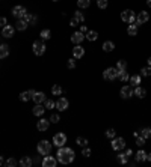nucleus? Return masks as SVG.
Segmentation results:
<instances>
[{
	"mask_svg": "<svg viewBox=\"0 0 151 167\" xmlns=\"http://www.w3.org/2000/svg\"><path fill=\"white\" fill-rule=\"evenodd\" d=\"M74 157L76 153L71 148H67V146H60L58 149V153H56V160L62 164H70L74 161Z\"/></svg>",
	"mask_w": 151,
	"mask_h": 167,
	"instance_id": "f257e3e1",
	"label": "nucleus"
},
{
	"mask_svg": "<svg viewBox=\"0 0 151 167\" xmlns=\"http://www.w3.org/2000/svg\"><path fill=\"white\" fill-rule=\"evenodd\" d=\"M118 74H119V71L116 69V66H115V68L110 66V68L104 69V72H103V79L107 80V81H113V80L118 79Z\"/></svg>",
	"mask_w": 151,
	"mask_h": 167,
	"instance_id": "f03ea898",
	"label": "nucleus"
},
{
	"mask_svg": "<svg viewBox=\"0 0 151 167\" xmlns=\"http://www.w3.org/2000/svg\"><path fill=\"white\" fill-rule=\"evenodd\" d=\"M121 20L124 23H129V24H133L136 23V14L132 11V9H125L121 12Z\"/></svg>",
	"mask_w": 151,
	"mask_h": 167,
	"instance_id": "7ed1b4c3",
	"label": "nucleus"
},
{
	"mask_svg": "<svg viewBox=\"0 0 151 167\" xmlns=\"http://www.w3.org/2000/svg\"><path fill=\"white\" fill-rule=\"evenodd\" d=\"M52 143L48 142V140H41L40 143H38V152L41 153V155H48L50 152H52Z\"/></svg>",
	"mask_w": 151,
	"mask_h": 167,
	"instance_id": "20e7f679",
	"label": "nucleus"
},
{
	"mask_svg": "<svg viewBox=\"0 0 151 167\" xmlns=\"http://www.w3.org/2000/svg\"><path fill=\"white\" fill-rule=\"evenodd\" d=\"M32 48H33V53L36 54V56H42L44 53H45V44H44V41H35L33 42V45H32Z\"/></svg>",
	"mask_w": 151,
	"mask_h": 167,
	"instance_id": "39448f33",
	"label": "nucleus"
},
{
	"mask_svg": "<svg viewBox=\"0 0 151 167\" xmlns=\"http://www.w3.org/2000/svg\"><path fill=\"white\" fill-rule=\"evenodd\" d=\"M65 143H67V136H65L64 133H58V134H55V137H53V146L60 148V146H64Z\"/></svg>",
	"mask_w": 151,
	"mask_h": 167,
	"instance_id": "423d86ee",
	"label": "nucleus"
},
{
	"mask_svg": "<svg viewBox=\"0 0 151 167\" xmlns=\"http://www.w3.org/2000/svg\"><path fill=\"white\" fill-rule=\"evenodd\" d=\"M26 14H27V9L24 8V6H20V5H18V6H14V8H12V15H14L15 18H18V20L23 18Z\"/></svg>",
	"mask_w": 151,
	"mask_h": 167,
	"instance_id": "0eeeda50",
	"label": "nucleus"
},
{
	"mask_svg": "<svg viewBox=\"0 0 151 167\" xmlns=\"http://www.w3.org/2000/svg\"><path fill=\"white\" fill-rule=\"evenodd\" d=\"M124 148H125V140L122 137H118V138L112 140V149L113 151H122Z\"/></svg>",
	"mask_w": 151,
	"mask_h": 167,
	"instance_id": "6e6552de",
	"label": "nucleus"
},
{
	"mask_svg": "<svg viewBox=\"0 0 151 167\" xmlns=\"http://www.w3.org/2000/svg\"><path fill=\"white\" fill-rule=\"evenodd\" d=\"M68 106H70V102H68V99L64 98V96H60V98L56 101V108H58L59 111H65V110L68 108Z\"/></svg>",
	"mask_w": 151,
	"mask_h": 167,
	"instance_id": "1a4fd4ad",
	"label": "nucleus"
},
{
	"mask_svg": "<svg viewBox=\"0 0 151 167\" xmlns=\"http://www.w3.org/2000/svg\"><path fill=\"white\" fill-rule=\"evenodd\" d=\"M148 20H150V15H148V12H147V11H141L139 14H137V17H136V26L145 24V23H147Z\"/></svg>",
	"mask_w": 151,
	"mask_h": 167,
	"instance_id": "9d476101",
	"label": "nucleus"
},
{
	"mask_svg": "<svg viewBox=\"0 0 151 167\" xmlns=\"http://www.w3.org/2000/svg\"><path fill=\"white\" fill-rule=\"evenodd\" d=\"M121 96L124 98V99H129V98H132L133 96V86H122L121 87Z\"/></svg>",
	"mask_w": 151,
	"mask_h": 167,
	"instance_id": "9b49d317",
	"label": "nucleus"
},
{
	"mask_svg": "<svg viewBox=\"0 0 151 167\" xmlns=\"http://www.w3.org/2000/svg\"><path fill=\"white\" fill-rule=\"evenodd\" d=\"M56 163H58V160H56L55 157H50V153H48V155H44V160H42L41 164H42L44 167H55Z\"/></svg>",
	"mask_w": 151,
	"mask_h": 167,
	"instance_id": "f8f14e48",
	"label": "nucleus"
},
{
	"mask_svg": "<svg viewBox=\"0 0 151 167\" xmlns=\"http://www.w3.org/2000/svg\"><path fill=\"white\" fill-rule=\"evenodd\" d=\"M73 56L74 59H80L85 56V48L80 45V44H76V47L73 48Z\"/></svg>",
	"mask_w": 151,
	"mask_h": 167,
	"instance_id": "ddd939ff",
	"label": "nucleus"
},
{
	"mask_svg": "<svg viewBox=\"0 0 151 167\" xmlns=\"http://www.w3.org/2000/svg\"><path fill=\"white\" fill-rule=\"evenodd\" d=\"M48 126H50V119H44V118H41L40 121H38V123H36V128L40 131H47Z\"/></svg>",
	"mask_w": 151,
	"mask_h": 167,
	"instance_id": "4468645a",
	"label": "nucleus"
},
{
	"mask_svg": "<svg viewBox=\"0 0 151 167\" xmlns=\"http://www.w3.org/2000/svg\"><path fill=\"white\" fill-rule=\"evenodd\" d=\"M133 96H137V98H145L147 96V89H144V87H141V86H136V87H133Z\"/></svg>",
	"mask_w": 151,
	"mask_h": 167,
	"instance_id": "2eb2a0df",
	"label": "nucleus"
},
{
	"mask_svg": "<svg viewBox=\"0 0 151 167\" xmlns=\"http://www.w3.org/2000/svg\"><path fill=\"white\" fill-rule=\"evenodd\" d=\"M83 39H85V33H82V32H76V33L71 35L73 44H80V42H83Z\"/></svg>",
	"mask_w": 151,
	"mask_h": 167,
	"instance_id": "dca6fc26",
	"label": "nucleus"
},
{
	"mask_svg": "<svg viewBox=\"0 0 151 167\" xmlns=\"http://www.w3.org/2000/svg\"><path fill=\"white\" fill-rule=\"evenodd\" d=\"M2 36H5V38H12V36H14V27H12V26H9V24H6L5 27L2 29Z\"/></svg>",
	"mask_w": 151,
	"mask_h": 167,
	"instance_id": "f3484780",
	"label": "nucleus"
},
{
	"mask_svg": "<svg viewBox=\"0 0 151 167\" xmlns=\"http://www.w3.org/2000/svg\"><path fill=\"white\" fill-rule=\"evenodd\" d=\"M32 99L35 101V104H42V102H44L47 98H45V93H44V92H36Z\"/></svg>",
	"mask_w": 151,
	"mask_h": 167,
	"instance_id": "a211bd4d",
	"label": "nucleus"
},
{
	"mask_svg": "<svg viewBox=\"0 0 151 167\" xmlns=\"http://www.w3.org/2000/svg\"><path fill=\"white\" fill-rule=\"evenodd\" d=\"M134 158H136V163H144V161H147V152L145 151H137L136 152V155H134Z\"/></svg>",
	"mask_w": 151,
	"mask_h": 167,
	"instance_id": "6ab92c4d",
	"label": "nucleus"
},
{
	"mask_svg": "<svg viewBox=\"0 0 151 167\" xmlns=\"http://www.w3.org/2000/svg\"><path fill=\"white\" fill-rule=\"evenodd\" d=\"M141 79H142V77H141V75H137V74L132 75L130 79H129V81H130V86H133V87L139 86V84H141Z\"/></svg>",
	"mask_w": 151,
	"mask_h": 167,
	"instance_id": "aec40b11",
	"label": "nucleus"
},
{
	"mask_svg": "<svg viewBox=\"0 0 151 167\" xmlns=\"http://www.w3.org/2000/svg\"><path fill=\"white\" fill-rule=\"evenodd\" d=\"M27 24H29L27 21H24L23 18H20V20L15 23V29L20 30V32H23V30H26V29H27Z\"/></svg>",
	"mask_w": 151,
	"mask_h": 167,
	"instance_id": "412c9836",
	"label": "nucleus"
},
{
	"mask_svg": "<svg viewBox=\"0 0 151 167\" xmlns=\"http://www.w3.org/2000/svg\"><path fill=\"white\" fill-rule=\"evenodd\" d=\"M44 111H45V107L41 106V104H36V106L33 107V110H32V113L35 114V116H42Z\"/></svg>",
	"mask_w": 151,
	"mask_h": 167,
	"instance_id": "4be33fe9",
	"label": "nucleus"
},
{
	"mask_svg": "<svg viewBox=\"0 0 151 167\" xmlns=\"http://www.w3.org/2000/svg\"><path fill=\"white\" fill-rule=\"evenodd\" d=\"M9 56V45L3 44V45H0V59H5Z\"/></svg>",
	"mask_w": 151,
	"mask_h": 167,
	"instance_id": "5701e85b",
	"label": "nucleus"
},
{
	"mask_svg": "<svg viewBox=\"0 0 151 167\" xmlns=\"http://www.w3.org/2000/svg\"><path fill=\"white\" fill-rule=\"evenodd\" d=\"M85 38H88V41L94 42V41H97V38H98V33H97L95 30H89V32H86Z\"/></svg>",
	"mask_w": 151,
	"mask_h": 167,
	"instance_id": "b1692460",
	"label": "nucleus"
},
{
	"mask_svg": "<svg viewBox=\"0 0 151 167\" xmlns=\"http://www.w3.org/2000/svg\"><path fill=\"white\" fill-rule=\"evenodd\" d=\"M32 164H33V161H32L30 157H23V158L20 160V166H21V167H30Z\"/></svg>",
	"mask_w": 151,
	"mask_h": 167,
	"instance_id": "393cba45",
	"label": "nucleus"
},
{
	"mask_svg": "<svg viewBox=\"0 0 151 167\" xmlns=\"http://www.w3.org/2000/svg\"><path fill=\"white\" fill-rule=\"evenodd\" d=\"M103 50L107 51V53H109V51H113V50H115V44H113L112 41H106L103 44Z\"/></svg>",
	"mask_w": 151,
	"mask_h": 167,
	"instance_id": "a878e982",
	"label": "nucleus"
},
{
	"mask_svg": "<svg viewBox=\"0 0 151 167\" xmlns=\"http://www.w3.org/2000/svg\"><path fill=\"white\" fill-rule=\"evenodd\" d=\"M127 33L130 36H136L137 35V26L136 24H130L129 27H127Z\"/></svg>",
	"mask_w": 151,
	"mask_h": 167,
	"instance_id": "bb28decb",
	"label": "nucleus"
},
{
	"mask_svg": "<svg viewBox=\"0 0 151 167\" xmlns=\"http://www.w3.org/2000/svg\"><path fill=\"white\" fill-rule=\"evenodd\" d=\"M139 134L147 140V138H151V128H142V130L139 131Z\"/></svg>",
	"mask_w": 151,
	"mask_h": 167,
	"instance_id": "cd10ccee",
	"label": "nucleus"
},
{
	"mask_svg": "<svg viewBox=\"0 0 151 167\" xmlns=\"http://www.w3.org/2000/svg\"><path fill=\"white\" fill-rule=\"evenodd\" d=\"M118 79L122 81V83H125V81H129V79H130V75L125 72V71H119V74H118Z\"/></svg>",
	"mask_w": 151,
	"mask_h": 167,
	"instance_id": "c85d7f7f",
	"label": "nucleus"
},
{
	"mask_svg": "<svg viewBox=\"0 0 151 167\" xmlns=\"http://www.w3.org/2000/svg\"><path fill=\"white\" fill-rule=\"evenodd\" d=\"M91 5V0H77V6L80 9H85V8H89Z\"/></svg>",
	"mask_w": 151,
	"mask_h": 167,
	"instance_id": "c756f323",
	"label": "nucleus"
},
{
	"mask_svg": "<svg viewBox=\"0 0 151 167\" xmlns=\"http://www.w3.org/2000/svg\"><path fill=\"white\" fill-rule=\"evenodd\" d=\"M52 93H53L55 96H60V95H62V87H60L59 84H55V86L52 87Z\"/></svg>",
	"mask_w": 151,
	"mask_h": 167,
	"instance_id": "7c9ffc66",
	"label": "nucleus"
},
{
	"mask_svg": "<svg viewBox=\"0 0 151 167\" xmlns=\"http://www.w3.org/2000/svg\"><path fill=\"white\" fill-rule=\"evenodd\" d=\"M125 68H127V62H125L124 59L116 62V69L118 71H125Z\"/></svg>",
	"mask_w": 151,
	"mask_h": 167,
	"instance_id": "2f4dec72",
	"label": "nucleus"
},
{
	"mask_svg": "<svg viewBox=\"0 0 151 167\" xmlns=\"http://www.w3.org/2000/svg\"><path fill=\"white\" fill-rule=\"evenodd\" d=\"M50 38H52V32H50L48 29H44L41 32V39L42 41H47V39H50Z\"/></svg>",
	"mask_w": 151,
	"mask_h": 167,
	"instance_id": "473e14b6",
	"label": "nucleus"
},
{
	"mask_svg": "<svg viewBox=\"0 0 151 167\" xmlns=\"http://www.w3.org/2000/svg\"><path fill=\"white\" fill-rule=\"evenodd\" d=\"M20 99H21L23 102H27L29 99H32V95L29 93V91H27V92H21V93H20Z\"/></svg>",
	"mask_w": 151,
	"mask_h": 167,
	"instance_id": "72a5a7b5",
	"label": "nucleus"
},
{
	"mask_svg": "<svg viewBox=\"0 0 151 167\" xmlns=\"http://www.w3.org/2000/svg\"><path fill=\"white\" fill-rule=\"evenodd\" d=\"M76 143H77L79 146H82V148H85V146H88V138H85V137H77V138H76Z\"/></svg>",
	"mask_w": 151,
	"mask_h": 167,
	"instance_id": "f704fd0d",
	"label": "nucleus"
},
{
	"mask_svg": "<svg viewBox=\"0 0 151 167\" xmlns=\"http://www.w3.org/2000/svg\"><path fill=\"white\" fill-rule=\"evenodd\" d=\"M74 18L77 20L79 23H83V21H85V15H83V12H80V11H76V12H74Z\"/></svg>",
	"mask_w": 151,
	"mask_h": 167,
	"instance_id": "c9c22d12",
	"label": "nucleus"
},
{
	"mask_svg": "<svg viewBox=\"0 0 151 167\" xmlns=\"http://www.w3.org/2000/svg\"><path fill=\"white\" fill-rule=\"evenodd\" d=\"M44 107L48 108V110H52L53 107H56V102L52 101V99H45V101H44Z\"/></svg>",
	"mask_w": 151,
	"mask_h": 167,
	"instance_id": "e433bc0d",
	"label": "nucleus"
},
{
	"mask_svg": "<svg viewBox=\"0 0 151 167\" xmlns=\"http://www.w3.org/2000/svg\"><path fill=\"white\" fill-rule=\"evenodd\" d=\"M134 138H136V145H137V146H141V148H142V146L145 145V138H144V137H142L141 134L134 136Z\"/></svg>",
	"mask_w": 151,
	"mask_h": 167,
	"instance_id": "4c0bfd02",
	"label": "nucleus"
},
{
	"mask_svg": "<svg viewBox=\"0 0 151 167\" xmlns=\"http://www.w3.org/2000/svg\"><path fill=\"white\" fill-rule=\"evenodd\" d=\"M118 161L121 164H127L129 163V157L125 155V153H119V155H118Z\"/></svg>",
	"mask_w": 151,
	"mask_h": 167,
	"instance_id": "58836bf2",
	"label": "nucleus"
},
{
	"mask_svg": "<svg viewBox=\"0 0 151 167\" xmlns=\"http://www.w3.org/2000/svg\"><path fill=\"white\" fill-rule=\"evenodd\" d=\"M148 75H151V68L150 66H144L141 69V77H148Z\"/></svg>",
	"mask_w": 151,
	"mask_h": 167,
	"instance_id": "ea45409f",
	"label": "nucleus"
},
{
	"mask_svg": "<svg viewBox=\"0 0 151 167\" xmlns=\"http://www.w3.org/2000/svg\"><path fill=\"white\" fill-rule=\"evenodd\" d=\"M107 5H109L107 0H97V6H98L100 9H106Z\"/></svg>",
	"mask_w": 151,
	"mask_h": 167,
	"instance_id": "a19ab883",
	"label": "nucleus"
},
{
	"mask_svg": "<svg viewBox=\"0 0 151 167\" xmlns=\"http://www.w3.org/2000/svg\"><path fill=\"white\" fill-rule=\"evenodd\" d=\"M5 166H8V167H14V166H17V160L15 158H8L6 161H5Z\"/></svg>",
	"mask_w": 151,
	"mask_h": 167,
	"instance_id": "79ce46f5",
	"label": "nucleus"
},
{
	"mask_svg": "<svg viewBox=\"0 0 151 167\" xmlns=\"http://www.w3.org/2000/svg\"><path fill=\"white\" fill-rule=\"evenodd\" d=\"M50 121H52V123H58V122L60 121L59 114H58V113H52V116H50Z\"/></svg>",
	"mask_w": 151,
	"mask_h": 167,
	"instance_id": "37998d69",
	"label": "nucleus"
},
{
	"mask_svg": "<svg viewBox=\"0 0 151 167\" xmlns=\"http://www.w3.org/2000/svg\"><path fill=\"white\" fill-rule=\"evenodd\" d=\"M106 137L107 138H113L115 137V130H113V128H109V130L106 131Z\"/></svg>",
	"mask_w": 151,
	"mask_h": 167,
	"instance_id": "c03bdc74",
	"label": "nucleus"
},
{
	"mask_svg": "<svg viewBox=\"0 0 151 167\" xmlns=\"http://www.w3.org/2000/svg\"><path fill=\"white\" fill-rule=\"evenodd\" d=\"M82 155H83V157H86V158H88V157H91V149L85 146V148H83V151H82Z\"/></svg>",
	"mask_w": 151,
	"mask_h": 167,
	"instance_id": "a18cd8bd",
	"label": "nucleus"
},
{
	"mask_svg": "<svg viewBox=\"0 0 151 167\" xmlns=\"http://www.w3.org/2000/svg\"><path fill=\"white\" fill-rule=\"evenodd\" d=\"M67 66H68L70 69H74V68H76V59H70L68 63H67Z\"/></svg>",
	"mask_w": 151,
	"mask_h": 167,
	"instance_id": "49530a36",
	"label": "nucleus"
},
{
	"mask_svg": "<svg viewBox=\"0 0 151 167\" xmlns=\"http://www.w3.org/2000/svg\"><path fill=\"white\" fill-rule=\"evenodd\" d=\"M36 23H38V17H36V15H33V14H30V20H29V24L35 26Z\"/></svg>",
	"mask_w": 151,
	"mask_h": 167,
	"instance_id": "de8ad7c7",
	"label": "nucleus"
},
{
	"mask_svg": "<svg viewBox=\"0 0 151 167\" xmlns=\"http://www.w3.org/2000/svg\"><path fill=\"white\" fill-rule=\"evenodd\" d=\"M6 23H8V20L5 18V17H0V27H5V26H6Z\"/></svg>",
	"mask_w": 151,
	"mask_h": 167,
	"instance_id": "09e8293b",
	"label": "nucleus"
},
{
	"mask_svg": "<svg viewBox=\"0 0 151 167\" xmlns=\"http://www.w3.org/2000/svg\"><path fill=\"white\" fill-rule=\"evenodd\" d=\"M70 26H73V27H76V26H79V21L76 20V18H73V20L70 21Z\"/></svg>",
	"mask_w": 151,
	"mask_h": 167,
	"instance_id": "8fccbe9b",
	"label": "nucleus"
},
{
	"mask_svg": "<svg viewBox=\"0 0 151 167\" xmlns=\"http://www.w3.org/2000/svg\"><path fill=\"white\" fill-rule=\"evenodd\" d=\"M124 153H125L127 157H132V155H133V151H132V149H125V152H124Z\"/></svg>",
	"mask_w": 151,
	"mask_h": 167,
	"instance_id": "3c124183",
	"label": "nucleus"
},
{
	"mask_svg": "<svg viewBox=\"0 0 151 167\" xmlns=\"http://www.w3.org/2000/svg\"><path fill=\"white\" fill-rule=\"evenodd\" d=\"M80 32H82V33H86V32H88V27H86L85 24H82V26H80Z\"/></svg>",
	"mask_w": 151,
	"mask_h": 167,
	"instance_id": "603ef678",
	"label": "nucleus"
},
{
	"mask_svg": "<svg viewBox=\"0 0 151 167\" xmlns=\"http://www.w3.org/2000/svg\"><path fill=\"white\" fill-rule=\"evenodd\" d=\"M147 161H150V163H151V152H150V153H147Z\"/></svg>",
	"mask_w": 151,
	"mask_h": 167,
	"instance_id": "864d4df0",
	"label": "nucleus"
},
{
	"mask_svg": "<svg viewBox=\"0 0 151 167\" xmlns=\"http://www.w3.org/2000/svg\"><path fill=\"white\" fill-rule=\"evenodd\" d=\"M29 93H30V95H32V98H33V95L36 93V91H33V89H30V91H29Z\"/></svg>",
	"mask_w": 151,
	"mask_h": 167,
	"instance_id": "5fc2aeb1",
	"label": "nucleus"
},
{
	"mask_svg": "<svg viewBox=\"0 0 151 167\" xmlns=\"http://www.w3.org/2000/svg\"><path fill=\"white\" fill-rule=\"evenodd\" d=\"M3 164H5V158L0 157V166H3Z\"/></svg>",
	"mask_w": 151,
	"mask_h": 167,
	"instance_id": "6e6d98bb",
	"label": "nucleus"
},
{
	"mask_svg": "<svg viewBox=\"0 0 151 167\" xmlns=\"http://www.w3.org/2000/svg\"><path fill=\"white\" fill-rule=\"evenodd\" d=\"M147 62H148V66H151V57H148V60H147Z\"/></svg>",
	"mask_w": 151,
	"mask_h": 167,
	"instance_id": "4d7b16f0",
	"label": "nucleus"
},
{
	"mask_svg": "<svg viewBox=\"0 0 151 167\" xmlns=\"http://www.w3.org/2000/svg\"><path fill=\"white\" fill-rule=\"evenodd\" d=\"M147 5H148V6L151 8V0H147Z\"/></svg>",
	"mask_w": 151,
	"mask_h": 167,
	"instance_id": "13d9d810",
	"label": "nucleus"
},
{
	"mask_svg": "<svg viewBox=\"0 0 151 167\" xmlns=\"http://www.w3.org/2000/svg\"><path fill=\"white\" fill-rule=\"evenodd\" d=\"M52 2H59V0H52Z\"/></svg>",
	"mask_w": 151,
	"mask_h": 167,
	"instance_id": "bf43d9fd",
	"label": "nucleus"
}]
</instances>
